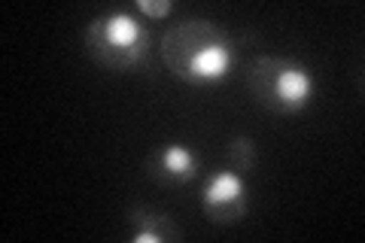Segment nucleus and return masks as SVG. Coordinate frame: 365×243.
I'll use <instances>...</instances> for the list:
<instances>
[{
    "instance_id": "f257e3e1",
    "label": "nucleus",
    "mask_w": 365,
    "mask_h": 243,
    "mask_svg": "<svg viewBox=\"0 0 365 243\" xmlns=\"http://www.w3.org/2000/svg\"><path fill=\"white\" fill-rule=\"evenodd\" d=\"M158 55L189 86H216L235 67V40L210 19H182L162 33Z\"/></svg>"
},
{
    "instance_id": "f03ea898",
    "label": "nucleus",
    "mask_w": 365,
    "mask_h": 243,
    "mask_svg": "<svg viewBox=\"0 0 365 243\" xmlns=\"http://www.w3.org/2000/svg\"><path fill=\"white\" fill-rule=\"evenodd\" d=\"M86 49L101 67L113 73H128L150 61L153 33L146 21L128 9H110L91 19L86 28Z\"/></svg>"
},
{
    "instance_id": "7ed1b4c3",
    "label": "nucleus",
    "mask_w": 365,
    "mask_h": 243,
    "mask_svg": "<svg viewBox=\"0 0 365 243\" xmlns=\"http://www.w3.org/2000/svg\"><path fill=\"white\" fill-rule=\"evenodd\" d=\"M247 88L262 107L280 115L304 113L317 98V76L307 64L283 55H262L250 64Z\"/></svg>"
},
{
    "instance_id": "20e7f679",
    "label": "nucleus",
    "mask_w": 365,
    "mask_h": 243,
    "mask_svg": "<svg viewBox=\"0 0 365 243\" xmlns=\"http://www.w3.org/2000/svg\"><path fill=\"white\" fill-rule=\"evenodd\" d=\"M201 210L216 225H235L247 216V182L235 167H220L201 189Z\"/></svg>"
},
{
    "instance_id": "39448f33",
    "label": "nucleus",
    "mask_w": 365,
    "mask_h": 243,
    "mask_svg": "<svg viewBox=\"0 0 365 243\" xmlns=\"http://www.w3.org/2000/svg\"><path fill=\"white\" fill-rule=\"evenodd\" d=\"M150 177L168 186H180L198 177V152L189 143H165L162 149H155L146 161Z\"/></svg>"
},
{
    "instance_id": "423d86ee",
    "label": "nucleus",
    "mask_w": 365,
    "mask_h": 243,
    "mask_svg": "<svg viewBox=\"0 0 365 243\" xmlns=\"http://www.w3.org/2000/svg\"><path fill=\"white\" fill-rule=\"evenodd\" d=\"M128 225H131L128 237L134 243H168L180 234L174 219L153 210V207H134L128 213Z\"/></svg>"
},
{
    "instance_id": "0eeeda50",
    "label": "nucleus",
    "mask_w": 365,
    "mask_h": 243,
    "mask_svg": "<svg viewBox=\"0 0 365 243\" xmlns=\"http://www.w3.org/2000/svg\"><path fill=\"white\" fill-rule=\"evenodd\" d=\"M225 155H228V167H235L237 173H250L259 161V149H256L253 137L241 134V137H232V140H228Z\"/></svg>"
},
{
    "instance_id": "6e6552de",
    "label": "nucleus",
    "mask_w": 365,
    "mask_h": 243,
    "mask_svg": "<svg viewBox=\"0 0 365 243\" xmlns=\"http://www.w3.org/2000/svg\"><path fill=\"white\" fill-rule=\"evenodd\" d=\"M134 9L146 19H168L174 13V0H134Z\"/></svg>"
}]
</instances>
